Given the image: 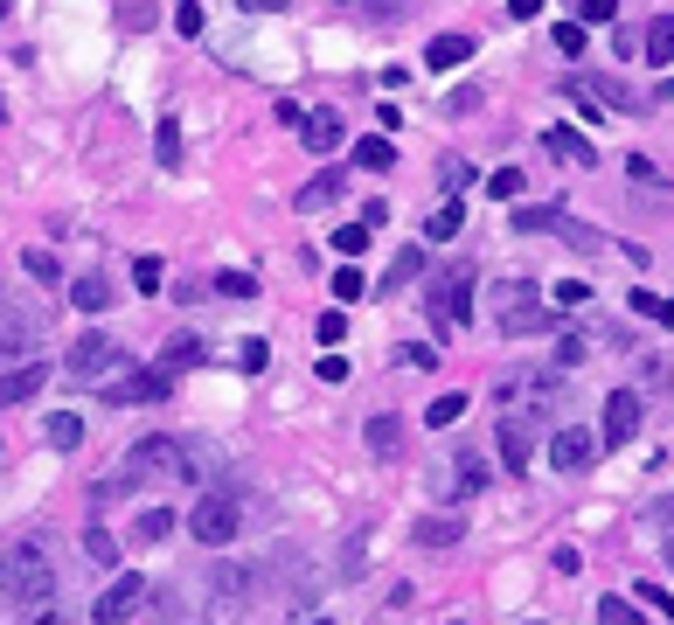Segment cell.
Here are the masks:
<instances>
[{
	"instance_id": "obj_9",
	"label": "cell",
	"mask_w": 674,
	"mask_h": 625,
	"mask_svg": "<svg viewBox=\"0 0 674 625\" xmlns=\"http://www.w3.org/2000/svg\"><path fill=\"white\" fill-rule=\"evenodd\" d=\"M598 445H605V438H598V431H556V438H550V466L556 472H591V459H598Z\"/></svg>"
},
{
	"instance_id": "obj_5",
	"label": "cell",
	"mask_w": 674,
	"mask_h": 625,
	"mask_svg": "<svg viewBox=\"0 0 674 625\" xmlns=\"http://www.w3.org/2000/svg\"><path fill=\"white\" fill-rule=\"evenodd\" d=\"M424 313H432V327L438 334H453L473 320V272H453V278H438L432 292H424Z\"/></svg>"
},
{
	"instance_id": "obj_51",
	"label": "cell",
	"mask_w": 674,
	"mask_h": 625,
	"mask_svg": "<svg viewBox=\"0 0 674 625\" xmlns=\"http://www.w3.org/2000/svg\"><path fill=\"white\" fill-rule=\"evenodd\" d=\"M278 125H286V132H306V105L286 98V105H278Z\"/></svg>"
},
{
	"instance_id": "obj_50",
	"label": "cell",
	"mask_w": 674,
	"mask_h": 625,
	"mask_svg": "<svg viewBox=\"0 0 674 625\" xmlns=\"http://www.w3.org/2000/svg\"><path fill=\"white\" fill-rule=\"evenodd\" d=\"M125 28H154V0H125Z\"/></svg>"
},
{
	"instance_id": "obj_18",
	"label": "cell",
	"mask_w": 674,
	"mask_h": 625,
	"mask_svg": "<svg viewBox=\"0 0 674 625\" xmlns=\"http://www.w3.org/2000/svg\"><path fill=\"white\" fill-rule=\"evenodd\" d=\"M354 167H369V175H389V167H397V146H389V132H369V140H354Z\"/></svg>"
},
{
	"instance_id": "obj_20",
	"label": "cell",
	"mask_w": 674,
	"mask_h": 625,
	"mask_svg": "<svg viewBox=\"0 0 674 625\" xmlns=\"http://www.w3.org/2000/svg\"><path fill=\"white\" fill-rule=\"evenodd\" d=\"M306 146L313 154H334V146H341V111H306Z\"/></svg>"
},
{
	"instance_id": "obj_22",
	"label": "cell",
	"mask_w": 674,
	"mask_h": 625,
	"mask_svg": "<svg viewBox=\"0 0 674 625\" xmlns=\"http://www.w3.org/2000/svg\"><path fill=\"white\" fill-rule=\"evenodd\" d=\"M70 307H77V313H105L111 307V278H70Z\"/></svg>"
},
{
	"instance_id": "obj_54",
	"label": "cell",
	"mask_w": 674,
	"mask_h": 625,
	"mask_svg": "<svg viewBox=\"0 0 674 625\" xmlns=\"http://www.w3.org/2000/svg\"><path fill=\"white\" fill-rule=\"evenodd\" d=\"M508 14H515V22H535V14H542V0H508Z\"/></svg>"
},
{
	"instance_id": "obj_15",
	"label": "cell",
	"mask_w": 674,
	"mask_h": 625,
	"mask_svg": "<svg viewBox=\"0 0 674 625\" xmlns=\"http://www.w3.org/2000/svg\"><path fill=\"white\" fill-rule=\"evenodd\" d=\"M459 63H473V35H432L424 70H459Z\"/></svg>"
},
{
	"instance_id": "obj_55",
	"label": "cell",
	"mask_w": 674,
	"mask_h": 625,
	"mask_svg": "<svg viewBox=\"0 0 674 625\" xmlns=\"http://www.w3.org/2000/svg\"><path fill=\"white\" fill-rule=\"evenodd\" d=\"M28 625H63V612H56V604H35V612H28Z\"/></svg>"
},
{
	"instance_id": "obj_19",
	"label": "cell",
	"mask_w": 674,
	"mask_h": 625,
	"mask_svg": "<svg viewBox=\"0 0 674 625\" xmlns=\"http://www.w3.org/2000/svg\"><path fill=\"white\" fill-rule=\"evenodd\" d=\"M640 56H647V63H674V14H653V22H647Z\"/></svg>"
},
{
	"instance_id": "obj_23",
	"label": "cell",
	"mask_w": 674,
	"mask_h": 625,
	"mask_svg": "<svg viewBox=\"0 0 674 625\" xmlns=\"http://www.w3.org/2000/svg\"><path fill=\"white\" fill-rule=\"evenodd\" d=\"M22 272L35 278V286H63V264H56V251H43V243H28V251H22Z\"/></svg>"
},
{
	"instance_id": "obj_36",
	"label": "cell",
	"mask_w": 674,
	"mask_h": 625,
	"mask_svg": "<svg viewBox=\"0 0 674 625\" xmlns=\"http://www.w3.org/2000/svg\"><path fill=\"white\" fill-rule=\"evenodd\" d=\"M486 195L515 202V195H521V167H494V175H486Z\"/></svg>"
},
{
	"instance_id": "obj_32",
	"label": "cell",
	"mask_w": 674,
	"mask_h": 625,
	"mask_svg": "<svg viewBox=\"0 0 674 625\" xmlns=\"http://www.w3.org/2000/svg\"><path fill=\"white\" fill-rule=\"evenodd\" d=\"M418 272H424V251H418V243H404V251H397V264H389V278H383V286H410Z\"/></svg>"
},
{
	"instance_id": "obj_13",
	"label": "cell",
	"mask_w": 674,
	"mask_h": 625,
	"mask_svg": "<svg viewBox=\"0 0 674 625\" xmlns=\"http://www.w3.org/2000/svg\"><path fill=\"white\" fill-rule=\"evenodd\" d=\"M49 383V362H22V369H0V410H14V404H35Z\"/></svg>"
},
{
	"instance_id": "obj_48",
	"label": "cell",
	"mask_w": 674,
	"mask_h": 625,
	"mask_svg": "<svg viewBox=\"0 0 674 625\" xmlns=\"http://www.w3.org/2000/svg\"><path fill=\"white\" fill-rule=\"evenodd\" d=\"M486 486V466L480 459H459V494H480Z\"/></svg>"
},
{
	"instance_id": "obj_37",
	"label": "cell",
	"mask_w": 674,
	"mask_h": 625,
	"mask_svg": "<svg viewBox=\"0 0 674 625\" xmlns=\"http://www.w3.org/2000/svg\"><path fill=\"white\" fill-rule=\"evenodd\" d=\"M362 292H369V278H362V272H334V307H354Z\"/></svg>"
},
{
	"instance_id": "obj_42",
	"label": "cell",
	"mask_w": 674,
	"mask_h": 625,
	"mask_svg": "<svg viewBox=\"0 0 674 625\" xmlns=\"http://www.w3.org/2000/svg\"><path fill=\"white\" fill-rule=\"evenodd\" d=\"M438 181H445V202H453L459 188H473V160H445V175H438Z\"/></svg>"
},
{
	"instance_id": "obj_12",
	"label": "cell",
	"mask_w": 674,
	"mask_h": 625,
	"mask_svg": "<svg viewBox=\"0 0 674 625\" xmlns=\"http://www.w3.org/2000/svg\"><path fill=\"white\" fill-rule=\"evenodd\" d=\"M605 445H626V438H640V396L633 389H612L605 396V431H598Z\"/></svg>"
},
{
	"instance_id": "obj_1",
	"label": "cell",
	"mask_w": 674,
	"mask_h": 625,
	"mask_svg": "<svg viewBox=\"0 0 674 625\" xmlns=\"http://www.w3.org/2000/svg\"><path fill=\"white\" fill-rule=\"evenodd\" d=\"M125 480H167V486H209L216 480V452L195 445V438H167V431H154V438H140L133 452H125Z\"/></svg>"
},
{
	"instance_id": "obj_49",
	"label": "cell",
	"mask_w": 674,
	"mask_h": 625,
	"mask_svg": "<svg viewBox=\"0 0 674 625\" xmlns=\"http://www.w3.org/2000/svg\"><path fill=\"white\" fill-rule=\"evenodd\" d=\"M585 299H591L585 278H564V286H556V307H585Z\"/></svg>"
},
{
	"instance_id": "obj_11",
	"label": "cell",
	"mask_w": 674,
	"mask_h": 625,
	"mask_svg": "<svg viewBox=\"0 0 674 625\" xmlns=\"http://www.w3.org/2000/svg\"><path fill=\"white\" fill-rule=\"evenodd\" d=\"M494 445H501V466H508V472H529L535 424H529V417H508V410H501V431H494Z\"/></svg>"
},
{
	"instance_id": "obj_3",
	"label": "cell",
	"mask_w": 674,
	"mask_h": 625,
	"mask_svg": "<svg viewBox=\"0 0 674 625\" xmlns=\"http://www.w3.org/2000/svg\"><path fill=\"white\" fill-rule=\"evenodd\" d=\"M494 320H501V334H550L556 320L542 313V299L529 278H508V286H494Z\"/></svg>"
},
{
	"instance_id": "obj_39",
	"label": "cell",
	"mask_w": 674,
	"mask_h": 625,
	"mask_svg": "<svg viewBox=\"0 0 674 625\" xmlns=\"http://www.w3.org/2000/svg\"><path fill=\"white\" fill-rule=\"evenodd\" d=\"M313 334H321V340H327V348H334V340H341V334H348V307H327L321 320H313Z\"/></svg>"
},
{
	"instance_id": "obj_21",
	"label": "cell",
	"mask_w": 674,
	"mask_h": 625,
	"mask_svg": "<svg viewBox=\"0 0 674 625\" xmlns=\"http://www.w3.org/2000/svg\"><path fill=\"white\" fill-rule=\"evenodd\" d=\"M327 202H341V167H321V175L299 188V208H327Z\"/></svg>"
},
{
	"instance_id": "obj_60",
	"label": "cell",
	"mask_w": 674,
	"mask_h": 625,
	"mask_svg": "<svg viewBox=\"0 0 674 625\" xmlns=\"http://www.w3.org/2000/svg\"><path fill=\"white\" fill-rule=\"evenodd\" d=\"M0 22H8V0H0Z\"/></svg>"
},
{
	"instance_id": "obj_16",
	"label": "cell",
	"mask_w": 674,
	"mask_h": 625,
	"mask_svg": "<svg viewBox=\"0 0 674 625\" xmlns=\"http://www.w3.org/2000/svg\"><path fill=\"white\" fill-rule=\"evenodd\" d=\"M459 536H466V521H459V515H432V521H418V549H432V556L459 549Z\"/></svg>"
},
{
	"instance_id": "obj_28",
	"label": "cell",
	"mask_w": 674,
	"mask_h": 625,
	"mask_svg": "<svg viewBox=\"0 0 674 625\" xmlns=\"http://www.w3.org/2000/svg\"><path fill=\"white\" fill-rule=\"evenodd\" d=\"M202 362V340L195 334H181V340H167V354H160V369L174 375V369H195Z\"/></svg>"
},
{
	"instance_id": "obj_10",
	"label": "cell",
	"mask_w": 674,
	"mask_h": 625,
	"mask_svg": "<svg viewBox=\"0 0 674 625\" xmlns=\"http://www.w3.org/2000/svg\"><path fill=\"white\" fill-rule=\"evenodd\" d=\"M209 591H216V618H237L243 604H251V570H243V563H216Z\"/></svg>"
},
{
	"instance_id": "obj_7",
	"label": "cell",
	"mask_w": 674,
	"mask_h": 625,
	"mask_svg": "<svg viewBox=\"0 0 674 625\" xmlns=\"http://www.w3.org/2000/svg\"><path fill=\"white\" fill-rule=\"evenodd\" d=\"M140 604H146V577H140V570H119V577H111L105 591H98L91 618H98V625H125V618L140 612Z\"/></svg>"
},
{
	"instance_id": "obj_29",
	"label": "cell",
	"mask_w": 674,
	"mask_h": 625,
	"mask_svg": "<svg viewBox=\"0 0 674 625\" xmlns=\"http://www.w3.org/2000/svg\"><path fill=\"white\" fill-rule=\"evenodd\" d=\"M154 160H160V167H181V125H174V119L154 125Z\"/></svg>"
},
{
	"instance_id": "obj_26",
	"label": "cell",
	"mask_w": 674,
	"mask_h": 625,
	"mask_svg": "<svg viewBox=\"0 0 674 625\" xmlns=\"http://www.w3.org/2000/svg\"><path fill=\"white\" fill-rule=\"evenodd\" d=\"M362 438H369V452H376V459H397V438H404V431H397V417H369Z\"/></svg>"
},
{
	"instance_id": "obj_30",
	"label": "cell",
	"mask_w": 674,
	"mask_h": 625,
	"mask_svg": "<svg viewBox=\"0 0 674 625\" xmlns=\"http://www.w3.org/2000/svg\"><path fill=\"white\" fill-rule=\"evenodd\" d=\"M459 417H466V396L453 389V396H432V410H424V424H432V431H445V424H459Z\"/></svg>"
},
{
	"instance_id": "obj_14",
	"label": "cell",
	"mask_w": 674,
	"mask_h": 625,
	"mask_svg": "<svg viewBox=\"0 0 674 625\" xmlns=\"http://www.w3.org/2000/svg\"><path fill=\"white\" fill-rule=\"evenodd\" d=\"M542 154H550V160H570V167H591V160H598L591 140H585L577 125H550V132H542Z\"/></svg>"
},
{
	"instance_id": "obj_58",
	"label": "cell",
	"mask_w": 674,
	"mask_h": 625,
	"mask_svg": "<svg viewBox=\"0 0 674 625\" xmlns=\"http://www.w3.org/2000/svg\"><path fill=\"white\" fill-rule=\"evenodd\" d=\"M661 327H674V299H661Z\"/></svg>"
},
{
	"instance_id": "obj_27",
	"label": "cell",
	"mask_w": 674,
	"mask_h": 625,
	"mask_svg": "<svg viewBox=\"0 0 674 625\" xmlns=\"http://www.w3.org/2000/svg\"><path fill=\"white\" fill-rule=\"evenodd\" d=\"M459 223H466V208H459V195H453V202H438V216H424V237L445 243V237H459Z\"/></svg>"
},
{
	"instance_id": "obj_57",
	"label": "cell",
	"mask_w": 674,
	"mask_h": 625,
	"mask_svg": "<svg viewBox=\"0 0 674 625\" xmlns=\"http://www.w3.org/2000/svg\"><path fill=\"white\" fill-rule=\"evenodd\" d=\"M243 8H251V14H278V8H286V0H243Z\"/></svg>"
},
{
	"instance_id": "obj_56",
	"label": "cell",
	"mask_w": 674,
	"mask_h": 625,
	"mask_svg": "<svg viewBox=\"0 0 674 625\" xmlns=\"http://www.w3.org/2000/svg\"><path fill=\"white\" fill-rule=\"evenodd\" d=\"M647 105H674V77H661V84H653V98Z\"/></svg>"
},
{
	"instance_id": "obj_17",
	"label": "cell",
	"mask_w": 674,
	"mask_h": 625,
	"mask_svg": "<svg viewBox=\"0 0 674 625\" xmlns=\"http://www.w3.org/2000/svg\"><path fill=\"white\" fill-rule=\"evenodd\" d=\"M43 445H49V452H77V445H84V417H77V410H56L49 424H43Z\"/></svg>"
},
{
	"instance_id": "obj_53",
	"label": "cell",
	"mask_w": 674,
	"mask_h": 625,
	"mask_svg": "<svg viewBox=\"0 0 674 625\" xmlns=\"http://www.w3.org/2000/svg\"><path fill=\"white\" fill-rule=\"evenodd\" d=\"M321 383H334V389L348 383V362H341V354H327V362H321Z\"/></svg>"
},
{
	"instance_id": "obj_40",
	"label": "cell",
	"mask_w": 674,
	"mask_h": 625,
	"mask_svg": "<svg viewBox=\"0 0 674 625\" xmlns=\"http://www.w3.org/2000/svg\"><path fill=\"white\" fill-rule=\"evenodd\" d=\"M265 362H272L265 340H243V348H237V369H243V375H265Z\"/></svg>"
},
{
	"instance_id": "obj_35",
	"label": "cell",
	"mask_w": 674,
	"mask_h": 625,
	"mask_svg": "<svg viewBox=\"0 0 674 625\" xmlns=\"http://www.w3.org/2000/svg\"><path fill=\"white\" fill-rule=\"evenodd\" d=\"M133 286H140V292H160V286H167V264H160V257H133Z\"/></svg>"
},
{
	"instance_id": "obj_47",
	"label": "cell",
	"mask_w": 674,
	"mask_h": 625,
	"mask_svg": "<svg viewBox=\"0 0 674 625\" xmlns=\"http://www.w3.org/2000/svg\"><path fill=\"white\" fill-rule=\"evenodd\" d=\"M626 175H633V181H647V188H661V167H653L647 154H626Z\"/></svg>"
},
{
	"instance_id": "obj_33",
	"label": "cell",
	"mask_w": 674,
	"mask_h": 625,
	"mask_svg": "<svg viewBox=\"0 0 674 625\" xmlns=\"http://www.w3.org/2000/svg\"><path fill=\"white\" fill-rule=\"evenodd\" d=\"M369 251V223H341L334 230V257H362Z\"/></svg>"
},
{
	"instance_id": "obj_25",
	"label": "cell",
	"mask_w": 674,
	"mask_h": 625,
	"mask_svg": "<svg viewBox=\"0 0 674 625\" xmlns=\"http://www.w3.org/2000/svg\"><path fill=\"white\" fill-rule=\"evenodd\" d=\"M167 536H174V507H146L133 521V542H167Z\"/></svg>"
},
{
	"instance_id": "obj_44",
	"label": "cell",
	"mask_w": 674,
	"mask_h": 625,
	"mask_svg": "<svg viewBox=\"0 0 674 625\" xmlns=\"http://www.w3.org/2000/svg\"><path fill=\"white\" fill-rule=\"evenodd\" d=\"M550 43H556V49H564L570 63H577V56H585V28H577V22H556V35H550Z\"/></svg>"
},
{
	"instance_id": "obj_45",
	"label": "cell",
	"mask_w": 674,
	"mask_h": 625,
	"mask_svg": "<svg viewBox=\"0 0 674 625\" xmlns=\"http://www.w3.org/2000/svg\"><path fill=\"white\" fill-rule=\"evenodd\" d=\"M598 625H647V618L633 612V604H619V598H605V604H598Z\"/></svg>"
},
{
	"instance_id": "obj_43",
	"label": "cell",
	"mask_w": 674,
	"mask_h": 625,
	"mask_svg": "<svg viewBox=\"0 0 674 625\" xmlns=\"http://www.w3.org/2000/svg\"><path fill=\"white\" fill-rule=\"evenodd\" d=\"M633 598H640V604H653V612H667V618H674V591H667V584H633Z\"/></svg>"
},
{
	"instance_id": "obj_34",
	"label": "cell",
	"mask_w": 674,
	"mask_h": 625,
	"mask_svg": "<svg viewBox=\"0 0 674 625\" xmlns=\"http://www.w3.org/2000/svg\"><path fill=\"white\" fill-rule=\"evenodd\" d=\"M84 556H91V563H119V542H111V528H98V521L84 528Z\"/></svg>"
},
{
	"instance_id": "obj_59",
	"label": "cell",
	"mask_w": 674,
	"mask_h": 625,
	"mask_svg": "<svg viewBox=\"0 0 674 625\" xmlns=\"http://www.w3.org/2000/svg\"><path fill=\"white\" fill-rule=\"evenodd\" d=\"M667 563H674V536H667Z\"/></svg>"
},
{
	"instance_id": "obj_52",
	"label": "cell",
	"mask_w": 674,
	"mask_h": 625,
	"mask_svg": "<svg viewBox=\"0 0 674 625\" xmlns=\"http://www.w3.org/2000/svg\"><path fill=\"white\" fill-rule=\"evenodd\" d=\"M626 307L640 313V320H661V299H653V292H626Z\"/></svg>"
},
{
	"instance_id": "obj_2",
	"label": "cell",
	"mask_w": 674,
	"mask_h": 625,
	"mask_svg": "<svg viewBox=\"0 0 674 625\" xmlns=\"http://www.w3.org/2000/svg\"><path fill=\"white\" fill-rule=\"evenodd\" d=\"M0 591H8V604H22V612H35V604H56V570H49V556H43L35 542L0 549Z\"/></svg>"
},
{
	"instance_id": "obj_4",
	"label": "cell",
	"mask_w": 674,
	"mask_h": 625,
	"mask_svg": "<svg viewBox=\"0 0 674 625\" xmlns=\"http://www.w3.org/2000/svg\"><path fill=\"white\" fill-rule=\"evenodd\" d=\"M237 528H243V507H237V494H222V486H209V494L195 501V515H189V536L209 542V549H230Z\"/></svg>"
},
{
	"instance_id": "obj_8",
	"label": "cell",
	"mask_w": 674,
	"mask_h": 625,
	"mask_svg": "<svg viewBox=\"0 0 674 625\" xmlns=\"http://www.w3.org/2000/svg\"><path fill=\"white\" fill-rule=\"evenodd\" d=\"M111 362H119V348H111V334H98V327H91V334H77V348L63 354V369L77 375V383H98V375H105Z\"/></svg>"
},
{
	"instance_id": "obj_62",
	"label": "cell",
	"mask_w": 674,
	"mask_h": 625,
	"mask_svg": "<svg viewBox=\"0 0 674 625\" xmlns=\"http://www.w3.org/2000/svg\"><path fill=\"white\" fill-rule=\"evenodd\" d=\"M667 521H674V507H667Z\"/></svg>"
},
{
	"instance_id": "obj_46",
	"label": "cell",
	"mask_w": 674,
	"mask_h": 625,
	"mask_svg": "<svg viewBox=\"0 0 674 625\" xmlns=\"http://www.w3.org/2000/svg\"><path fill=\"white\" fill-rule=\"evenodd\" d=\"M174 28L181 35H202V0H174Z\"/></svg>"
},
{
	"instance_id": "obj_41",
	"label": "cell",
	"mask_w": 674,
	"mask_h": 625,
	"mask_svg": "<svg viewBox=\"0 0 674 625\" xmlns=\"http://www.w3.org/2000/svg\"><path fill=\"white\" fill-rule=\"evenodd\" d=\"M585 22H619V0H577V28Z\"/></svg>"
},
{
	"instance_id": "obj_24",
	"label": "cell",
	"mask_w": 674,
	"mask_h": 625,
	"mask_svg": "<svg viewBox=\"0 0 674 625\" xmlns=\"http://www.w3.org/2000/svg\"><path fill=\"white\" fill-rule=\"evenodd\" d=\"M35 340V320L22 307H0V348H28Z\"/></svg>"
},
{
	"instance_id": "obj_31",
	"label": "cell",
	"mask_w": 674,
	"mask_h": 625,
	"mask_svg": "<svg viewBox=\"0 0 674 625\" xmlns=\"http://www.w3.org/2000/svg\"><path fill=\"white\" fill-rule=\"evenodd\" d=\"M556 216H564L556 202H529V208H515V230H556Z\"/></svg>"
},
{
	"instance_id": "obj_61",
	"label": "cell",
	"mask_w": 674,
	"mask_h": 625,
	"mask_svg": "<svg viewBox=\"0 0 674 625\" xmlns=\"http://www.w3.org/2000/svg\"><path fill=\"white\" fill-rule=\"evenodd\" d=\"M313 625H334V618H313Z\"/></svg>"
},
{
	"instance_id": "obj_38",
	"label": "cell",
	"mask_w": 674,
	"mask_h": 625,
	"mask_svg": "<svg viewBox=\"0 0 674 625\" xmlns=\"http://www.w3.org/2000/svg\"><path fill=\"white\" fill-rule=\"evenodd\" d=\"M216 292H230V299H257V278H251V272H216Z\"/></svg>"
},
{
	"instance_id": "obj_6",
	"label": "cell",
	"mask_w": 674,
	"mask_h": 625,
	"mask_svg": "<svg viewBox=\"0 0 674 625\" xmlns=\"http://www.w3.org/2000/svg\"><path fill=\"white\" fill-rule=\"evenodd\" d=\"M167 383H174L167 369H111L98 383V396H105V404H160Z\"/></svg>"
}]
</instances>
